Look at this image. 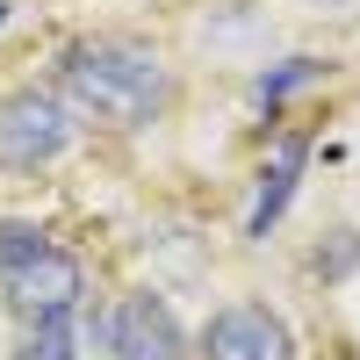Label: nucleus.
I'll list each match as a JSON object with an SVG mask.
<instances>
[{
  "instance_id": "obj_1",
  "label": "nucleus",
  "mask_w": 360,
  "mask_h": 360,
  "mask_svg": "<svg viewBox=\"0 0 360 360\" xmlns=\"http://www.w3.org/2000/svg\"><path fill=\"white\" fill-rule=\"evenodd\" d=\"M58 94H65L86 123H108V130H137L173 101V79L159 65V51H144L130 37H94V44H72L65 65H58Z\"/></svg>"
},
{
  "instance_id": "obj_2",
  "label": "nucleus",
  "mask_w": 360,
  "mask_h": 360,
  "mask_svg": "<svg viewBox=\"0 0 360 360\" xmlns=\"http://www.w3.org/2000/svg\"><path fill=\"white\" fill-rule=\"evenodd\" d=\"M65 144H72V115L58 108L51 94L15 86V94L0 101V166L37 173V166H51L58 152H65Z\"/></svg>"
},
{
  "instance_id": "obj_3",
  "label": "nucleus",
  "mask_w": 360,
  "mask_h": 360,
  "mask_svg": "<svg viewBox=\"0 0 360 360\" xmlns=\"http://www.w3.org/2000/svg\"><path fill=\"white\" fill-rule=\"evenodd\" d=\"M202 360H295V332L266 303H231L209 317Z\"/></svg>"
},
{
  "instance_id": "obj_4",
  "label": "nucleus",
  "mask_w": 360,
  "mask_h": 360,
  "mask_svg": "<svg viewBox=\"0 0 360 360\" xmlns=\"http://www.w3.org/2000/svg\"><path fill=\"white\" fill-rule=\"evenodd\" d=\"M108 346H115V360H188V332H180L173 303L152 295V288H137V295L115 303Z\"/></svg>"
},
{
  "instance_id": "obj_5",
  "label": "nucleus",
  "mask_w": 360,
  "mask_h": 360,
  "mask_svg": "<svg viewBox=\"0 0 360 360\" xmlns=\"http://www.w3.org/2000/svg\"><path fill=\"white\" fill-rule=\"evenodd\" d=\"M0 288H8V303L29 310V317L72 310V303H79V259H72V252H58V245H37L29 259L0 266Z\"/></svg>"
},
{
  "instance_id": "obj_6",
  "label": "nucleus",
  "mask_w": 360,
  "mask_h": 360,
  "mask_svg": "<svg viewBox=\"0 0 360 360\" xmlns=\"http://www.w3.org/2000/svg\"><path fill=\"white\" fill-rule=\"evenodd\" d=\"M303 159H310V144H303V137H288L281 152H274V166L259 173V202H252V217H245L252 238H266V231L281 224V209H288V195H295V173H303Z\"/></svg>"
},
{
  "instance_id": "obj_7",
  "label": "nucleus",
  "mask_w": 360,
  "mask_h": 360,
  "mask_svg": "<svg viewBox=\"0 0 360 360\" xmlns=\"http://www.w3.org/2000/svg\"><path fill=\"white\" fill-rule=\"evenodd\" d=\"M72 346H79V317L72 310H51V317L29 324V339H22L15 360H72Z\"/></svg>"
},
{
  "instance_id": "obj_8",
  "label": "nucleus",
  "mask_w": 360,
  "mask_h": 360,
  "mask_svg": "<svg viewBox=\"0 0 360 360\" xmlns=\"http://www.w3.org/2000/svg\"><path fill=\"white\" fill-rule=\"evenodd\" d=\"M310 79H317V58H288L281 72H259V86H252V94H259L266 108H274L281 94H295V86H310Z\"/></svg>"
},
{
  "instance_id": "obj_9",
  "label": "nucleus",
  "mask_w": 360,
  "mask_h": 360,
  "mask_svg": "<svg viewBox=\"0 0 360 360\" xmlns=\"http://www.w3.org/2000/svg\"><path fill=\"white\" fill-rule=\"evenodd\" d=\"M37 245H51V238H44L37 224H0V266H15V259H29Z\"/></svg>"
},
{
  "instance_id": "obj_10",
  "label": "nucleus",
  "mask_w": 360,
  "mask_h": 360,
  "mask_svg": "<svg viewBox=\"0 0 360 360\" xmlns=\"http://www.w3.org/2000/svg\"><path fill=\"white\" fill-rule=\"evenodd\" d=\"M324 8H339V0H324Z\"/></svg>"
},
{
  "instance_id": "obj_11",
  "label": "nucleus",
  "mask_w": 360,
  "mask_h": 360,
  "mask_svg": "<svg viewBox=\"0 0 360 360\" xmlns=\"http://www.w3.org/2000/svg\"><path fill=\"white\" fill-rule=\"evenodd\" d=\"M0 15H8V8H0Z\"/></svg>"
}]
</instances>
